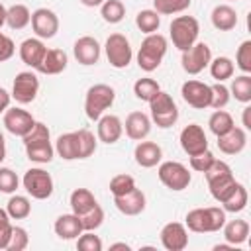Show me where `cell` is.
<instances>
[{"instance_id":"obj_1","label":"cell","mask_w":251,"mask_h":251,"mask_svg":"<svg viewBox=\"0 0 251 251\" xmlns=\"http://www.w3.org/2000/svg\"><path fill=\"white\" fill-rule=\"evenodd\" d=\"M206 176V182H208V188H210V194L216 202H224L227 198V194L235 188L237 180L231 173V167L226 163V161H214L210 165V169L204 173Z\"/></svg>"},{"instance_id":"obj_2","label":"cell","mask_w":251,"mask_h":251,"mask_svg":"<svg viewBox=\"0 0 251 251\" xmlns=\"http://www.w3.org/2000/svg\"><path fill=\"white\" fill-rule=\"evenodd\" d=\"M167 49H169V43H167V37L161 35V33H147L139 45V51H137V65L141 71L145 73H153L159 69L163 57L167 55Z\"/></svg>"},{"instance_id":"obj_3","label":"cell","mask_w":251,"mask_h":251,"mask_svg":"<svg viewBox=\"0 0 251 251\" xmlns=\"http://www.w3.org/2000/svg\"><path fill=\"white\" fill-rule=\"evenodd\" d=\"M184 222H186V227L194 233H214L224 227L226 212L224 208H218V206L194 208L186 214Z\"/></svg>"},{"instance_id":"obj_4","label":"cell","mask_w":251,"mask_h":251,"mask_svg":"<svg viewBox=\"0 0 251 251\" xmlns=\"http://www.w3.org/2000/svg\"><path fill=\"white\" fill-rule=\"evenodd\" d=\"M198 33H200V24L194 16H176L169 25L171 41L180 53L190 49L198 41Z\"/></svg>"},{"instance_id":"obj_5","label":"cell","mask_w":251,"mask_h":251,"mask_svg":"<svg viewBox=\"0 0 251 251\" xmlns=\"http://www.w3.org/2000/svg\"><path fill=\"white\" fill-rule=\"evenodd\" d=\"M114 100H116V90L110 84H104V82L92 84L86 90V96H84V114H86V118L96 122L114 104Z\"/></svg>"},{"instance_id":"obj_6","label":"cell","mask_w":251,"mask_h":251,"mask_svg":"<svg viewBox=\"0 0 251 251\" xmlns=\"http://www.w3.org/2000/svg\"><path fill=\"white\" fill-rule=\"evenodd\" d=\"M149 110H151V122L157 124V127L167 129L173 127L178 120V108L176 102L173 100V96L165 90H159L149 102Z\"/></svg>"},{"instance_id":"obj_7","label":"cell","mask_w":251,"mask_h":251,"mask_svg":"<svg viewBox=\"0 0 251 251\" xmlns=\"http://www.w3.org/2000/svg\"><path fill=\"white\" fill-rule=\"evenodd\" d=\"M22 184L25 188V192L35 198V200H47L51 194H53V176L41 169V167H31L24 173V178H22Z\"/></svg>"},{"instance_id":"obj_8","label":"cell","mask_w":251,"mask_h":251,"mask_svg":"<svg viewBox=\"0 0 251 251\" xmlns=\"http://www.w3.org/2000/svg\"><path fill=\"white\" fill-rule=\"evenodd\" d=\"M157 176L169 190H175V192H180V190L188 188V184L192 180V175H190L188 167H184L178 161H163V163H159Z\"/></svg>"},{"instance_id":"obj_9","label":"cell","mask_w":251,"mask_h":251,"mask_svg":"<svg viewBox=\"0 0 251 251\" xmlns=\"http://www.w3.org/2000/svg\"><path fill=\"white\" fill-rule=\"evenodd\" d=\"M104 51H106V59L114 69H126L131 59H133V51L129 45V39L122 33H112L106 43H104Z\"/></svg>"},{"instance_id":"obj_10","label":"cell","mask_w":251,"mask_h":251,"mask_svg":"<svg viewBox=\"0 0 251 251\" xmlns=\"http://www.w3.org/2000/svg\"><path fill=\"white\" fill-rule=\"evenodd\" d=\"M212 61V49L208 43L204 41H196L190 49L182 51V57H180V65H182V71L188 73V75H198L202 73Z\"/></svg>"},{"instance_id":"obj_11","label":"cell","mask_w":251,"mask_h":251,"mask_svg":"<svg viewBox=\"0 0 251 251\" xmlns=\"http://www.w3.org/2000/svg\"><path fill=\"white\" fill-rule=\"evenodd\" d=\"M39 92V78L31 71H22L16 75L12 84V98L18 104H31Z\"/></svg>"},{"instance_id":"obj_12","label":"cell","mask_w":251,"mask_h":251,"mask_svg":"<svg viewBox=\"0 0 251 251\" xmlns=\"http://www.w3.org/2000/svg\"><path fill=\"white\" fill-rule=\"evenodd\" d=\"M180 94H182V100L196 108V110H204V108H210V102H212V88L210 84L206 82H200V80H186L182 82L180 86Z\"/></svg>"},{"instance_id":"obj_13","label":"cell","mask_w":251,"mask_h":251,"mask_svg":"<svg viewBox=\"0 0 251 251\" xmlns=\"http://www.w3.org/2000/svg\"><path fill=\"white\" fill-rule=\"evenodd\" d=\"M31 29L39 39H51L59 31V18L49 8H37L31 12Z\"/></svg>"},{"instance_id":"obj_14","label":"cell","mask_w":251,"mask_h":251,"mask_svg":"<svg viewBox=\"0 0 251 251\" xmlns=\"http://www.w3.org/2000/svg\"><path fill=\"white\" fill-rule=\"evenodd\" d=\"M2 122H4V127H6L12 135L24 137V135L33 127L35 118H33L27 110H24V108H20V106H14V108H8V110L4 112Z\"/></svg>"},{"instance_id":"obj_15","label":"cell","mask_w":251,"mask_h":251,"mask_svg":"<svg viewBox=\"0 0 251 251\" xmlns=\"http://www.w3.org/2000/svg\"><path fill=\"white\" fill-rule=\"evenodd\" d=\"M178 141H180V147L182 151L190 157V155H196V153H202L208 149V137H206V131L202 129V126L198 124H188L182 127L180 135H178Z\"/></svg>"},{"instance_id":"obj_16","label":"cell","mask_w":251,"mask_h":251,"mask_svg":"<svg viewBox=\"0 0 251 251\" xmlns=\"http://www.w3.org/2000/svg\"><path fill=\"white\" fill-rule=\"evenodd\" d=\"M161 245L167 251H182L188 245V229L180 222H169L161 229Z\"/></svg>"},{"instance_id":"obj_17","label":"cell","mask_w":251,"mask_h":251,"mask_svg":"<svg viewBox=\"0 0 251 251\" xmlns=\"http://www.w3.org/2000/svg\"><path fill=\"white\" fill-rule=\"evenodd\" d=\"M100 51H102V47H100L98 39L92 37V35H82V37H78V39L75 41V45H73V55H75V59H76L80 65H84V67L96 65L98 59H100Z\"/></svg>"},{"instance_id":"obj_18","label":"cell","mask_w":251,"mask_h":251,"mask_svg":"<svg viewBox=\"0 0 251 251\" xmlns=\"http://www.w3.org/2000/svg\"><path fill=\"white\" fill-rule=\"evenodd\" d=\"M96 122H98V126H96V137L102 143L112 145V143H116L122 137V133H124V122L118 116H114V114H102Z\"/></svg>"},{"instance_id":"obj_19","label":"cell","mask_w":251,"mask_h":251,"mask_svg":"<svg viewBox=\"0 0 251 251\" xmlns=\"http://www.w3.org/2000/svg\"><path fill=\"white\" fill-rule=\"evenodd\" d=\"M114 204L116 208L124 214V216H137L145 210V204H147V198L143 194L141 188H133L129 190L127 194H122V196H114Z\"/></svg>"},{"instance_id":"obj_20","label":"cell","mask_w":251,"mask_h":251,"mask_svg":"<svg viewBox=\"0 0 251 251\" xmlns=\"http://www.w3.org/2000/svg\"><path fill=\"white\" fill-rule=\"evenodd\" d=\"M133 157H135V163L143 169H153L161 163L163 159V149L161 145H157L155 141H139L133 149Z\"/></svg>"},{"instance_id":"obj_21","label":"cell","mask_w":251,"mask_h":251,"mask_svg":"<svg viewBox=\"0 0 251 251\" xmlns=\"http://www.w3.org/2000/svg\"><path fill=\"white\" fill-rule=\"evenodd\" d=\"M45 51H47V47H45L43 39L27 37V39H24L20 43V51L18 53H20V59H22L24 65H27L31 69H37L41 59H43V55H45Z\"/></svg>"},{"instance_id":"obj_22","label":"cell","mask_w":251,"mask_h":251,"mask_svg":"<svg viewBox=\"0 0 251 251\" xmlns=\"http://www.w3.org/2000/svg\"><path fill=\"white\" fill-rule=\"evenodd\" d=\"M124 131L129 139L133 141H141L149 135L151 131V118L143 112H131L127 114L126 122H124Z\"/></svg>"},{"instance_id":"obj_23","label":"cell","mask_w":251,"mask_h":251,"mask_svg":"<svg viewBox=\"0 0 251 251\" xmlns=\"http://www.w3.org/2000/svg\"><path fill=\"white\" fill-rule=\"evenodd\" d=\"M247 145V133L243 127H231L227 133L218 137V149L226 155H237L245 149Z\"/></svg>"},{"instance_id":"obj_24","label":"cell","mask_w":251,"mask_h":251,"mask_svg":"<svg viewBox=\"0 0 251 251\" xmlns=\"http://www.w3.org/2000/svg\"><path fill=\"white\" fill-rule=\"evenodd\" d=\"M53 229L57 233V237L65 239V241H71V239H76L84 229H82V224H80V218L76 214H61L55 224H53Z\"/></svg>"},{"instance_id":"obj_25","label":"cell","mask_w":251,"mask_h":251,"mask_svg":"<svg viewBox=\"0 0 251 251\" xmlns=\"http://www.w3.org/2000/svg\"><path fill=\"white\" fill-rule=\"evenodd\" d=\"M67 63H69V57L63 49H47L35 71H39L41 75H59L67 69Z\"/></svg>"},{"instance_id":"obj_26","label":"cell","mask_w":251,"mask_h":251,"mask_svg":"<svg viewBox=\"0 0 251 251\" xmlns=\"http://www.w3.org/2000/svg\"><path fill=\"white\" fill-rule=\"evenodd\" d=\"M25 147V155L31 163H37V165H45V163H51L53 161V155H55V147L51 145V139H41V141H29V143H24Z\"/></svg>"},{"instance_id":"obj_27","label":"cell","mask_w":251,"mask_h":251,"mask_svg":"<svg viewBox=\"0 0 251 251\" xmlns=\"http://www.w3.org/2000/svg\"><path fill=\"white\" fill-rule=\"evenodd\" d=\"M212 25L220 31H229L237 25V12L229 4H218L210 14Z\"/></svg>"},{"instance_id":"obj_28","label":"cell","mask_w":251,"mask_h":251,"mask_svg":"<svg viewBox=\"0 0 251 251\" xmlns=\"http://www.w3.org/2000/svg\"><path fill=\"white\" fill-rule=\"evenodd\" d=\"M224 239L229 243V245H241L247 241L249 237V222L247 220H231V222H226L224 224Z\"/></svg>"},{"instance_id":"obj_29","label":"cell","mask_w":251,"mask_h":251,"mask_svg":"<svg viewBox=\"0 0 251 251\" xmlns=\"http://www.w3.org/2000/svg\"><path fill=\"white\" fill-rule=\"evenodd\" d=\"M69 204H71L73 214L82 216V214H86L90 208H94L98 202H96L94 194H92L88 188H75V190L71 192V196H69Z\"/></svg>"},{"instance_id":"obj_30","label":"cell","mask_w":251,"mask_h":251,"mask_svg":"<svg viewBox=\"0 0 251 251\" xmlns=\"http://www.w3.org/2000/svg\"><path fill=\"white\" fill-rule=\"evenodd\" d=\"M55 153L65 159V161H75L78 159V145H76V133L69 131V133H61L55 141Z\"/></svg>"},{"instance_id":"obj_31","label":"cell","mask_w":251,"mask_h":251,"mask_svg":"<svg viewBox=\"0 0 251 251\" xmlns=\"http://www.w3.org/2000/svg\"><path fill=\"white\" fill-rule=\"evenodd\" d=\"M31 22V12L25 4H14L6 10V25L10 29H24Z\"/></svg>"},{"instance_id":"obj_32","label":"cell","mask_w":251,"mask_h":251,"mask_svg":"<svg viewBox=\"0 0 251 251\" xmlns=\"http://www.w3.org/2000/svg\"><path fill=\"white\" fill-rule=\"evenodd\" d=\"M247 200H249V194H247V188L237 182L235 188L227 194V198L222 202L224 206V212H231V214H237V212H243L245 206H247Z\"/></svg>"},{"instance_id":"obj_33","label":"cell","mask_w":251,"mask_h":251,"mask_svg":"<svg viewBox=\"0 0 251 251\" xmlns=\"http://www.w3.org/2000/svg\"><path fill=\"white\" fill-rule=\"evenodd\" d=\"M6 212H8L10 220H25L31 214V202L27 196L14 194V196H10V200L6 204Z\"/></svg>"},{"instance_id":"obj_34","label":"cell","mask_w":251,"mask_h":251,"mask_svg":"<svg viewBox=\"0 0 251 251\" xmlns=\"http://www.w3.org/2000/svg\"><path fill=\"white\" fill-rule=\"evenodd\" d=\"M235 124H233V118H231V114L229 112H226V110H216L212 116H210V120H208V127H210V131L216 135V137H220V135H224V133H227L231 127H233Z\"/></svg>"},{"instance_id":"obj_35","label":"cell","mask_w":251,"mask_h":251,"mask_svg":"<svg viewBox=\"0 0 251 251\" xmlns=\"http://www.w3.org/2000/svg\"><path fill=\"white\" fill-rule=\"evenodd\" d=\"M208 67H210L212 78H216L218 82H224V80L231 78L233 71H235V65H233V61L229 57H216V59L210 61Z\"/></svg>"},{"instance_id":"obj_36","label":"cell","mask_w":251,"mask_h":251,"mask_svg":"<svg viewBox=\"0 0 251 251\" xmlns=\"http://www.w3.org/2000/svg\"><path fill=\"white\" fill-rule=\"evenodd\" d=\"M229 94L237 100V102H243V104H249L251 102V76L249 75H239L231 80V86H229Z\"/></svg>"},{"instance_id":"obj_37","label":"cell","mask_w":251,"mask_h":251,"mask_svg":"<svg viewBox=\"0 0 251 251\" xmlns=\"http://www.w3.org/2000/svg\"><path fill=\"white\" fill-rule=\"evenodd\" d=\"M100 16L108 24H120L126 16V6L122 0H104L100 6Z\"/></svg>"},{"instance_id":"obj_38","label":"cell","mask_w":251,"mask_h":251,"mask_svg":"<svg viewBox=\"0 0 251 251\" xmlns=\"http://www.w3.org/2000/svg\"><path fill=\"white\" fill-rule=\"evenodd\" d=\"M76 133V145H78V159H88L98 145V137H94V133L86 127L75 131Z\"/></svg>"},{"instance_id":"obj_39","label":"cell","mask_w":251,"mask_h":251,"mask_svg":"<svg viewBox=\"0 0 251 251\" xmlns=\"http://www.w3.org/2000/svg\"><path fill=\"white\" fill-rule=\"evenodd\" d=\"M135 25L139 27V31H143L145 35L147 33H155L161 25V16L155 12V10H141L137 12L135 16Z\"/></svg>"},{"instance_id":"obj_40","label":"cell","mask_w":251,"mask_h":251,"mask_svg":"<svg viewBox=\"0 0 251 251\" xmlns=\"http://www.w3.org/2000/svg\"><path fill=\"white\" fill-rule=\"evenodd\" d=\"M159 90H161L159 82H157L155 78H149V76L137 78V80L133 82V94H135V98H139V100H143V102H149Z\"/></svg>"},{"instance_id":"obj_41","label":"cell","mask_w":251,"mask_h":251,"mask_svg":"<svg viewBox=\"0 0 251 251\" xmlns=\"http://www.w3.org/2000/svg\"><path fill=\"white\" fill-rule=\"evenodd\" d=\"M192 0H153V10L159 16H173V14H182L184 10L190 8Z\"/></svg>"},{"instance_id":"obj_42","label":"cell","mask_w":251,"mask_h":251,"mask_svg":"<svg viewBox=\"0 0 251 251\" xmlns=\"http://www.w3.org/2000/svg\"><path fill=\"white\" fill-rule=\"evenodd\" d=\"M78 218H80V224H82L84 231H94L104 224V210H102L100 204H96L94 208H90L86 214H82Z\"/></svg>"},{"instance_id":"obj_43","label":"cell","mask_w":251,"mask_h":251,"mask_svg":"<svg viewBox=\"0 0 251 251\" xmlns=\"http://www.w3.org/2000/svg\"><path fill=\"white\" fill-rule=\"evenodd\" d=\"M133 188H135V180H133V176H131V175L122 173V175L112 176V180H110V192H112L114 196L127 194V192H129V190H133Z\"/></svg>"},{"instance_id":"obj_44","label":"cell","mask_w":251,"mask_h":251,"mask_svg":"<svg viewBox=\"0 0 251 251\" xmlns=\"http://www.w3.org/2000/svg\"><path fill=\"white\" fill-rule=\"evenodd\" d=\"M29 245V235L25 231V227H20V226H12V235H10V241H8V251H24L25 247Z\"/></svg>"},{"instance_id":"obj_45","label":"cell","mask_w":251,"mask_h":251,"mask_svg":"<svg viewBox=\"0 0 251 251\" xmlns=\"http://www.w3.org/2000/svg\"><path fill=\"white\" fill-rule=\"evenodd\" d=\"M20 186V178L18 175L8 169V167H0V192L4 194H14Z\"/></svg>"},{"instance_id":"obj_46","label":"cell","mask_w":251,"mask_h":251,"mask_svg":"<svg viewBox=\"0 0 251 251\" xmlns=\"http://www.w3.org/2000/svg\"><path fill=\"white\" fill-rule=\"evenodd\" d=\"M102 239L94 235V231H82L76 237V249L78 251H102Z\"/></svg>"},{"instance_id":"obj_47","label":"cell","mask_w":251,"mask_h":251,"mask_svg":"<svg viewBox=\"0 0 251 251\" xmlns=\"http://www.w3.org/2000/svg\"><path fill=\"white\" fill-rule=\"evenodd\" d=\"M210 88H212V102H210V108H214V110L226 108L227 102H229V98H231L229 88L224 86L222 82H216V84H212Z\"/></svg>"},{"instance_id":"obj_48","label":"cell","mask_w":251,"mask_h":251,"mask_svg":"<svg viewBox=\"0 0 251 251\" xmlns=\"http://www.w3.org/2000/svg\"><path fill=\"white\" fill-rule=\"evenodd\" d=\"M216 161V157H214V153L210 151V149H206V151H202V153H196V155H190V169L192 171H196V173H206L208 169H210V165Z\"/></svg>"},{"instance_id":"obj_49","label":"cell","mask_w":251,"mask_h":251,"mask_svg":"<svg viewBox=\"0 0 251 251\" xmlns=\"http://www.w3.org/2000/svg\"><path fill=\"white\" fill-rule=\"evenodd\" d=\"M235 65L239 67V71H243L245 75L251 73V41H243L239 47H237V53H235Z\"/></svg>"},{"instance_id":"obj_50","label":"cell","mask_w":251,"mask_h":251,"mask_svg":"<svg viewBox=\"0 0 251 251\" xmlns=\"http://www.w3.org/2000/svg\"><path fill=\"white\" fill-rule=\"evenodd\" d=\"M24 143H29V141H41V139H51V131L49 127L43 124V122H35L33 127L22 137Z\"/></svg>"},{"instance_id":"obj_51","label":"cell","mask_w":251,"mask_h":251,"mask_svg":"<svg viewBox=\"0 0 251 251\" xmlns=\"http://www.w3.org/2000/svg\"><path fill=\"white\" fill-rule=\"evenodd\" d=\"M14 53H16V45H14V41H12L6 33L0 31V63L12 59Z\"/></svg>"},{"instance_id":"obj_52","label":"cell","mask_w":251,"mask_h":251,"mask_svg":"<svg viewBox=\"0 0 251 251\" xmlns=\"http://www.w3.org/2000/svg\"><path fill=\"white\" fill-rule=\"evenodd\" d=\"M10 235H12V224L10 222H2L0 224V249H6L8 247Z\"/></svg>"},{"instance_id":"obj_53","label":"cell","mask_w":251,"mask_h":251,"mask_svg":"<svg viewBox=\"0 0 251 251\" xmlns=\"http://www.w3.org/2000/svg\"><path fill=\"white\" fill-rule=\"evenodd\" d=\"M10 100H12V94L0 86V114H4L10 108Z\"/></svg>"},{"instance_id":"obj_54","label":"cell","mask_w":251,"mask_h":251,"mask_svg":"<svg viewBox=\"0 0 251 251\" xmlns=\"http://www.w3.org/2000/svg\"><path fill=\"white\" fill-rule=\"evenodd\" d=\"M243 127L245 129H251V108L249 106L243 108Z\"/></svg>"},{"instance_id":"obj_55","label":"cell","mask_w":251,"mask_h":251,"mask_svg":"<svg viewBox=\"0 0 251 251\" xmlns=\"http://www.w3.org/2000/svg\"><path fill=\"white\" fill-rule=\"evenodd\" d=\"M6 159V139H4V135H2V131H0V163Z\"/></svg>"},{"instance_id":"obj_56","label":"cell","mask_w":251,"mask_h":251,"mask_svg":"<svg viewBox=\"0 0 251 251\" xmlns=\"http://www.w3.org/2000/svg\"><path fill=\"white\" fill-rule=\"evenodd\" d=\"M102 2H104V0H80V4H82V6H86V8H96V6H102Z\"/></svg>"},{"instance_id":"obj_57","label":"cell","mask_w":251,"mask_h":251,"mask_svg":"<svg viewBox=\"0 0 251 251\" xmlns=\"http://www.w3.org/2000/svg\"><path fill=\"white\" fill-rule=\"evenodd\" d=\"M116 249H126V251H129L131 247H129L127 243H124V241H118V243H112V245H110V251H116Z\"/></svg>"},{"instance_id":"obj_58","label":"cell","mask_w":251,"mask_h":251,"mask_svg":"<svg viewBox=\"0 0 251 251\" xmlns=\"http://www.w3.org/2000/svg\"><path fill=\"white\" fill-rule=\"evenodd\" d=\"M6 10H8V8H6V6L0 2V27L6 24Z\"/></svg>"},{"instance_id":"obj_59","label":"cell","mask_w":251,"mask_h":251,"mask_svg":"<svg viewBox=\"0 0 251 251\" xmlns=\"http://www.w3.org/2000/svg\"><path fill=\"white\" fill-rule=\"evenodd\" d=\"M2 222H10V216H8L6 208H0V224H2Z\"/></svg>"}]
</instances>
